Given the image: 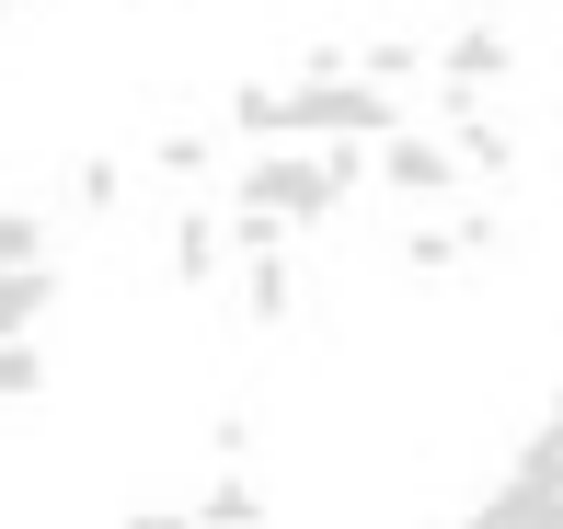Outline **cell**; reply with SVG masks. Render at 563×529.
I'll return each instance as SVG.
<instances>
[{
  "label": "cell",
  "instance_id": "obj_2",
  "mask_svg": "<svg viewBox=\"0 0 563 529\" xmlns=\"http://www.w3.org/2000/svg\"><path fill=\"white\" fill-rule=\"evenodd\" d=\"M0 12H12V0H0Z\"/></svg>",
  "mask_w": 563,
  "mask_h": 529
},
{
  "label": "cell",
  "instance_id": "obj_1",
  "mask_svg": "<svg viewBox=\"0 0 563 529\" xmlns=\"http://www.w3.org/2000/svg\"><path fill=\"white\" fill-rule=\"evenodd\" d=\"M472 529H563V415L529 438V461L495 484V507H483Z\"/></svg>",
  "mask_w": 563,
  "mask_h": 529
}]
</instances>
